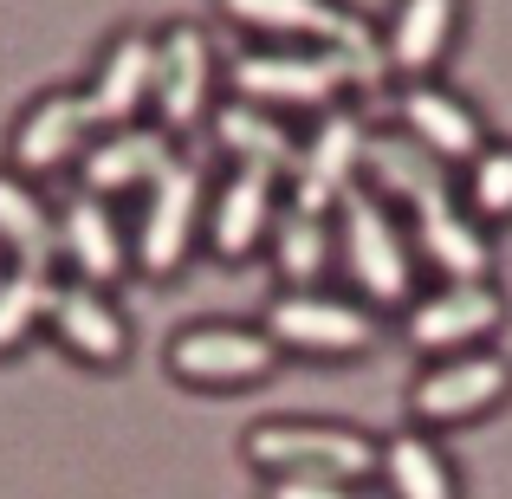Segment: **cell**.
<instances>
[{
	"label": "cell",
	"instance_id": "6da1fadb",
	"mask_svg": "<svg viewBox=\"0 0 512 499\" xmlns=\"http://www.w3.org/2000/svg\"><path fill=\"white\" fill-rule=\"evenodd\" d=\"M338 273L350 279V299H363L370 312H402L422 292L409 214L370 182L338 201Z\"/></svg>",
	"mask_w": 512,
	"mask_h": 499
},
{
	"label": "cell",
	"instance_id": "7a4b0ae2",
	"mask_svg": "<svg viewBox=\"0 0 512 499\" xmlns=\"http://www.w3.org/2000/svg\"><path fill=\"white\" fill-rule=\"evenodd\" d=\"M240 454L266 480H344V487H363V480H376L383 441L357 422H338V415H266V422L247 428Z\"/></svg>",
	"mask_w": 512,
	"mask_h": 499
},
{
	"label": "cell",
	"instance_id": "3957f363",
	"mask_svg": "<svg viewBox=\"0 0 512 499\" xmlns=\"http://www.w3.org/2000/svg\"><path fill=\"white\" fill-rule=\"evenodd\" d=\"M357 91V72L325 46H253L227 59V98L266 104L279 117H325Z\"/></svg>",
	"mask_w": 512,
	"mask_h": 499
},
{
	"label": "cell",
	"instance_id": "277c9868",
	"mask_svg": "<svg viewBox=\"0 0 512 499\" xmlns=\"http://www.w3.org/2000/svg\"><path fill=\"white\" fill-rule=\"evenodd\" d=\"M221 13L240 33L266 39V46H325L357 72V91L376 85L389 72L383 39H370V26L344 7V0H221Z\"/></svg>",
	"mask_w": 512,
	"mask_h": 499
},
{
	"label": "cell",
	"instance_id": "5b68a950",
	"mask_svg": "<svg viewBox=\"0 0 512 499\" xmlns=\"http://www.w3.org/2000/svg\"><path fill=\"white\" fill-rule=\"evenodd\" d=\"M260 331L273 337L286 357H312V363H350V357H370L383 325L363 299L350 292H325V286H286L266 299Z\"/></svg>",
	"mask_w": 512,
	"mask_h": 499
},
{
	"label": "cell",
	"instance_id": "8992f818",
	"mask_svg": "<svg viewBox=\"0 0 512 499\" xmlns=\"http://www.w3.org/2000/svg\"><path fill=\"white\" fill-rule=\"evenodd\" d=\"M169 376L182 389H208V396H240V389H260L279 376L286 350L273 344L260 325H240V318H195L169 337Z\"/></svg>",
	"mask_w": 512,
	"mask_h": 499
},
{
	"label": "cell",
	"instance_id": "52a82bcc",
	"mask_svg": "<svg viewBox=\"0 0 512 499\" xmlns=\"http://www.w3.org/2000/svg\"><path fill=\"white\" fill-rule=\"evenodd\" d=\"M506 292L500 279H435L428 292H415L402 305V337L415 357H461V350H493V337L506 331Z\"/></svg>",
	"mask_w": 512,
	"mask_h": 499
},
{
	"label": "cell",
	"instance_id": "ba28073f",
	"mask_svg": "<svg viewBox=\"0 0 512 499\" xmlns=\"http://www.w3.org/2000/svg\"><path fill=\"white\" fill-rule=\"evenodd\" d=\"M201 221H208V175L175 156V163L137 195V214H130L137 273L143 279H175L188 266V253L201 247Z\"/></svg>",
	"mask_w": 512,
	"mask_h": 499
},
{
	"label": "cell",
	"instance_id": "9c48e42d",
	"mask_svg": "<svg viewBox=\"0 0 512 499\" xmlns=\"http://www.w3.org/2000/svg\"><path fill=\"white\" fill-rule=\"evenodd\" d=\"M512 402V357L493 350H461V357L422 363V376L409 383V415L415 428H474L487 415H500Z\"/></svg>",
	"mask_w": 512,
	"mask_h": 499
},
{
	"label": "cell",
	"instance_id": "30bf717a",
	"mask_svg": "<svg viewBox=\"0 0 512 499\" xmlns=\"http://www.w3.org/2000/svg\"><path fill=\"white\" fill-rule=\"evenodd\" d=\"M98 137H104V124L91 111L85 85L78 91H39L7 130V169L33 175V182L39 175H59V169H78Z\"/></svg>",
	"mask_w": 512,
	"mask_h": 499
},
{
	"label": "cell",
	"instance_id": "8fae6325",
	"mask_svg": "<svg viewBox=\"0 0 512 499\" xmlns=\"http://www.w3.org/2000/svg\"><path fill=\"white\" fill-rule=\"evenodd\" d=\"M363 169H370V124L338 104V111L312 117V130H305L286 201H299V208H312V214H338V201L350 188L370 182Z\"/></svg>",
	"mask_w": 512,
	"mask_h": 499
},
{
	"label": "cell",
	"instance_id": "7c38bea8",
	"mask_svg": "<svg viewBox=\"0 0 512 499\" xmlns=\"http://www.w3.org/2000/svg\"><path fill=\"white\" fill-rule=\"evenodd\" d=\"M279 214H286V175L273 169H227L208 188V221H201V247L227 266H247L266 253Z\"/></svg>",
	"mask_w": 512,
	"mask_h": 499
},
{
	"label": "cell",
	"instance_id": "4fadbf2b",
	"mask_svg": "<svg viewBox=\"0 0 512 499\" xmlns=\"http://www.w3.org/2000/svg\"><path fill=\"white\" fill-rule=\"evenodd\" d=\"M402 214H409V234H415V260L435 279H493V227H480L461 208V195L415 182Z\"/></svg>",
	"mask_w": 512,
	"mask_h": 499
},
{
	"label": "cell",
	"instance_id": "5bb4252c",
	"mask_svg": "<svg viewBox=\"0 0 512 499\" xmlns=\"http://www.w3.org/2000/svg\"><path fill=\"white\" fill-rule=\"evenodd\" d=\"M46 337L85 370H117L130 363V318L124 305L111 299L104 286H85V279L52 273V299H46Z\"/></svg>",
	"mask_w": 512,
	"mask_h": 499
},
{
	"label": "cell",
	"instance_id": "9a60e30c",
	"mask_svg": "<svg viewBox=\"0 0 512 499\" xmlns=\"http://www.w3.org/2000/svg\"><path fill=\"white\" fill-rule=\"evenodd\" d=\"M396 124H402V137H409L415 150L435 156V163H448V169H467L493 143L480 104L461 98L454 85H441V78H415V85L396 91Z\"/></svg>",
	"mask_w": 512,
	"mask_h": 499
},
{
	"label": "cell",
	"instance_id": "2e32d148",
	"mask_svg": "<svg viewBox=\"0 0 512 499\" xmlns=\"http://www.w3.org/2000/svg\"><path fill=\"white\" fill-rule=\"evenodd\" d=\"M59 260H65V279H85V286H104V292L124 273H137L130 221L117 214V201L85 195V188H72L59 201Z\"/></svg>",
	"mask_w": 512,
	"mask_h": 499
},
{
	"label": "cell",
	"instance_id": "e0dca14e",
	"mask_svg": "<svg viewBox=\"0 0 512 499\" xmlns=\"http://www.w3.org/2000/svg\"><path fill=\"white\" fill-rule=\"evenodd\" d=\"M214 104V46L201 26L175 20L156 33V98H150V124H163L169 137L195 130Z\"/></svg>",
	"mask_w": 512,
	"mask_h": 499
},
{
	"label": "cell",
	"instance_id": "ac0fdd59",
	"mask_svg": "<svg viewBox=\"0 0 512 499\" xmlns=\"http://www.w3.org/2000/svg\"><path fill=\"white\" fill-rule=\"evenodd\" d=\"M85 98H91V111H98L104 130L143 124V117H150V98H156V33L124 26V33L104 39L98 65H91V78H85Z\"/></svg>",
	"mask_w": 512,
	"mask_h": 499
},
{
	"label": "cell",
	"instance_id": "d6986e66",
	"mask_svg": "<svg viewBox=\"0 0 512 499\" xmlns=\"http://www.w3.org/2000/svg\"><path fill=\"white\" fill-rule=\"evenodd\" d=\"M175 163L169 150V130L163 124H124V130H104L98 143L85 150V163L72 169V182L85 188V195H104V201H124V195H143V188L156 182Z\"/></svg>",
	"mask_w": 512,
	"mask_h": 499
},
{
	"label": "cell",
	"instance_id": "ffe728a7",
	"mask_svg": "<svg viewBox=\"0 0 512 499\" xmlns=\"http://www.w3.org/2000/svg\"><path fill=\"white\" fill-rule=\"evenodd\" d=\"M461 13L467 0H389V20H383L389 78H402V85L435 78L441 59L454 52V39H461Z\"/></svg>",
	"mask_w": 512,
	"mask_h": 499
},
{
	"label": "cell",
	"instance_id": "44dd1931",
	"mask_svg": "<svg viewBox=\"0 0 512 499\" xmlns=\"http://www.w3.org/2000/svg\"><path fill=\"white\" fill-rule=\"evenodd\" d=\"M299 143H305V130H292V117L266 111V104H247V98L214 104V150L227 156V169H273L292 182Z\"/></svg>",
	"mask_w": 512,
	"mask_h": 499
},
{
	"label": "cell",
	"instance_id": "7402d4cb",
	"mask_svg": "<svg viewBox=\"0 0 512 499\" xmlns=\"http://www.w3.org/2000/svg\"><path fill=\"white\" fill-rule=\"evenodd\" d=\"M0 253L7 266H33V273L59 266V201L7 163H0Z\"/></svg>",
	"mask_w": 512,
	"mask_h": 499
},
{
	"label": "cell",
	"instance_id": "603a6c76",
	"mask_svg": "<svg viewBox=\"0 0 512 499\" xmlns=\"http://www.w3.org/2000/svg\"><path fill=\"white\" fill-rule=\"evenodd\" d=\"M376 487H383V499H467L454 454L441 448V435H428V428H396V435H383Z\"/></svg>",
	"mask_w": 512,
	"mask_h": 499
},
{
	"label": "cell",
	"instance_id": "cb8c5ba5",
	"mask_svg": "<svg viewBox=\"0 0 512 499\" xmlns=\"http://www.w3.org/2000/svg\"><path fill=\"white\" fill-rule=\"evenodd\" d=\"M266 253H273L286 286H318V279L338 266V214H312V208H299V201H286Z\"/></svg>",
	"mask_w": 512,
	"mask_h": 499
},
{
	"label": "cell",
	"instance_id": "d4e9b609",
	"mask_svg": "<svg viewBox=\"0 0 512 499\" xmlns=\"http://www.w3.org/2000/svg\"><path fill=\"white\" fill-rule=\"evenodd\" d=\"M46 299H52V273L7 266V279H0V363L20 357L33 337H46Z\"/></svg>",
	"mask_w": 512,
	"mask_h": 499
},
{
	"label": "cell",
	"instance_id": "484cf974",
	"mask_svg": "<svg viewBox=\"0 0 512 499\" xmlns=\"http://www.w3.org/2000/svg\"><path fill=\"white\" fill-rule=\"evenodd\" d=\"M461 208L480 227H512V143L493 137L474 163L461 169Z\"/></svg>",
	"mask_w": 512,
	"mask_h": 499
},
{
	"label": "cell",
	"instance_id": "4316f807",
	"mask_svg": "<svg viewBox=\"0 0 512 499\" xmlns=\"http://www.w3.org/2000/svg\"><path fill=\"white\" fill-rule=\"evenodd\" d=\"M260 499H363V487H344V480H260Z\"/></svg>",
	"mask_w": 512,
	"mask_h": 499
},
{
	"label": "cell",
	"instance_id": "83f0119b",
	"mask_svg": "<svg viewBox=\"0 0 512 499\" xmlns=\"http://www.w3.org/2000/svg\"><path fill=\"white\" fill-rule=\"evenodd\" d=\"M0 279H7V253H0Z\"/></svg>",
	"mask_w": 512,
	"mask_h": 499
}]
</instances>
